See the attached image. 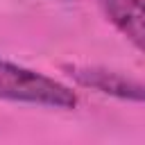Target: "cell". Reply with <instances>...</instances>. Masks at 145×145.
<instances>
[{
  "instance_id": "7a4b0ae2",
  "label": "cell",
  "mask_w": 145,
  "mask_h": 145,
  "mask_svg": "<svg viewBox=\"0 0 145 145\" xmlns=\"http://www.w3.org/2000/svg\"><path fill=\"white\" fill-rule=\"evenodd\" d=\"M63 70L79 86H86L120 100L145 102V82L140 79H131L127 75H120L116 70H106L100 66H63Z\"/></svg>"
},
{
  "instance_id": "6da1fadb",
  "label": "cell",
  "mask_w": 145,
  "mask_h": 145,
  "mask_svg": "<svg viewBox=\"0 0 145 145\" xmlns=\"http://www.w3.org/2000/svg\"><path fill=\"white\" fill-rule=\"evenodd\" d=\"M0 97L52 109H75L77 95L66 84L0 59Z\"/></svg>"
},
{
  "instance_id": "3957f363",
  "label": "cell",
  "mask_w": 145,
  "mask_h": 145,
  "mask_svg": "<svg viewBox=\"0 0 145 145\" xmlns=\"http://www.w3.org/2000/svg\"><path fill=\"white\" fill-rule=\"evenodd\" d=\"M104 16L145 52V0H97Z\"/></svg>"
}]
</instances>
